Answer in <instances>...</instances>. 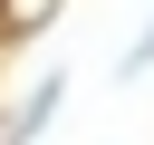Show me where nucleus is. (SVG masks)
Here are the masks:
<instances>
[{
	"label": "nucleus",
	"mask_w": 154,
	"mask_h": 145,
	"mask_svg": "<svg viewBox=\"0 0 154 145\" xmlns=\"http://www.w3.org/2000/svg\"><path fill=\"white\" fill-rule=\"evenodd\" d=\"M58 97H67V77H38V87H29V97H19V116H10V126H0V145H29V135H38V126H48V116H58Z\"/></svg>",
	"instance_id": "obj_1"
},
{
	"label": "nucleus",
	"mask_w": 154,
	"mask_h": 145,
	"mask_svg": "<svg viewBox=\"0 0 154 145\" xmlns=\"http://www.w3.org/2000/svg\"><path fill=\"white\" fill-rule=\"evenodd\" d=\"M144 68H154V19H144V29L125 39V58H116V77H144Z\"/></svg>",
	"instance_id": "obj_2"
}]
</instances>
